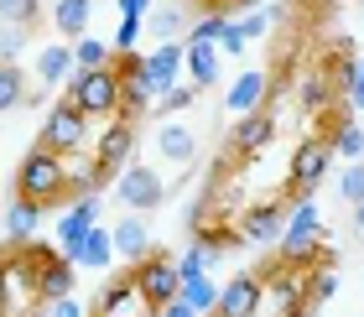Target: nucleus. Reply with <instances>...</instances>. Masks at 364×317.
<instances>
[{"label":"nucleus","mask_w":364,"mask_h":317,"mask_svg":"<svg viewBox=\"0 0 364 317\" xmlns=\"http://www.w3.org/2000/svg\"><path fill=\"white\" fill-rule=\"evenodd\" d=\"M16 193L37 198L42 208L73 203V198H68V156L47 151V146H31V151L21 156V166H16Z\"/></svg>","instance_id":"1"},{"label":"nucleus","mask_w":364,"mask_h":317,"mask_svg":"<svg viewBox=\"0 0 364 317\" xmlns=\"http://www.w3.org/2000/svg\"><path fill=\"white\" fill-rule=\"evenodd\" d=\"M68 99L78 109L89 114H105V120H114V114H120V68H78L73 78H68Z\"/></svg>","instance_id":"2"},{"label":"nucleus","mask_w":364,"mask_h":317,"mask_svg":"<svg viewBox=\"0 0 364 317\" xmlns=\"http://www.w3.org/2000/svg\"><path fill=\"white\" fill-rule=\"evenodd\" d=\"M37 146H47V151H58V156H78L89 146V114L78 109L73 99H58V104L47 109V120H42Z\"/></svg>","instance_id":"3"},{"label":"nucleus","mask_w":364,"mask_h":317,"mask_svg":"<svg viewBox=\"0 0 364 317\" xmlns=\"http://www.w3.org/2000/svg\"><path fill=\"white\" fill-rule=\"evenodd\" d=\"M323 240V213L312 198H296L287 213V229H281V260L287 265H312V249Z\"/></svg>","instance_id":"4"},{"label":"nucleus","mask_w":364,"mask_h":317,"mask_svg":"<svg viewBox=\"0 0 364 317\" xmlns=\"http://www.w3.org/2000/svg\"><path fill=\"white\" fill-rule=\"evenodd\" d=\"M130 276H136V286L146 296V307H167L172 296L182 291V271H177V260L172 255H161V249H146L141 260H130Z\"/></svg>","instance_id":"5"},{"label":"nucleus","mask_w":364,"mask_h":317,"mask_svg":"<svg viewBox=\"0 0 364 317\" xmlns=\"http://www.w3.org/2000/svg\"><path fill=\"white\" fill-rule=\"evenodd\" d=\"M328 161H333V146L318 141V136H307L302 146L291 151V172H287V193L291 198H312V188L328 177Z\"/></svg>","instance_id":"6"},{"label":"nucleus","mask_w":364,"mask_h":317,"mask_svg":"<svg viewBox=\"0 0 364 317\" xmlns=\"http://www.w3.org/2000/svg\"><path fill=\"white\" fill-rule=\"evenodd\" d=\"M114 198L130 208V213H151L167 203V182H161L151 166H120V177H114Z\"/></svg>","instance_id":"7"},{"label":"nucleus","mask_w":364,"mask_h":317,"mask_svg":"<svg viewBox=\"0 0 364 317\" xmlns=\"http://www.w3.org/2000/svg\"><path fill=\"white\" fill-rule=\"evenodd\" d=\"M94 317H141L146 312V296H141V286H136V276H109V286L94 296V307H89Z\"/></svg>","instance_id":"8"},{"label":"nucleus","mask_w":364,"mask_h":317,"mask_svg":"<svg viewBox=\"0 0 364 317\" xmlns=\"http://www.w3.org/2000/svg\"><path fill=\"white\" fill-rule=\"evenodd\" d=\"M260 302H266V281H260L255 271H245V276H235L229 286L219 291V317H260Z\"/></svg>","instance_id":"9"},{"label":"nucleus","mask_w":364,"mask_h":317,"mask_svg":"<svg viewBox=\"0 0 364 317\" xmlns=\"http://www.w3.org/2000/svg\"><path fill=\"white\" fill-rule=\"evenodd\" d=\"M99 208H105V198H99V193L73 198V208L58 219V249H63V255H73V249H78V240H84L89 229L99 224Z\"/></svg>","instance_id":"10"},{"label":"nucleus","mask_w":364,"mask_h":317,"mask_svg":"<svg viewBox=\"0 0 364 317\" xmlns=\"http://www.w3.org/2000/svg\"><path fill=\"white\" fill-rule=\"evenodd\" d=\"M271 136H276V120L266 109H250V114H240L235 136H229V151H235V156H260L271 146Z\"/></svg>","instance_id":"11"},{"label":"nucleus","mask_w":364,"mask_h":317,"mask_svg":"<svg viewBox=\"0 0 364 317\" xmlns=\"http://www.w3.org/2000/svg\"><path fill=\"white\" fill-rule=\"evenodd\" d=\"M130 151H136V120H120V114H114L109 130H105L99 146H94V161L109 166V172H120V166L130 161Z\"/></svg>","instance_id":"12"},{"label":"nucleus","mask_w":364,"mask_h":317,"mask_svg":"<svg viewBox=\"0 0 364 317\" xmlns=\"http://www.w3.org/2000/svg\"><path fill=\"white\" fill-rule=\"evenodd\" d=\"M68 291H73V255H58V245H53L37 265V302H58Z\"/></svg>","instance_id":"13"},{"label":"nucleus","mask_w":364,"mask_h":317,"mask_svg":"<svg viewBox=\"0 0 364 317\" xmlns=\"http://www.w3.org/2000/svg\"><path fill=\"white\" fill-rule=\"evenodd\" d=\"M281 229H287V203H281V198H276V203H255L240 219V235L250 240V245H276Z\"/></svg>","instance_id":"14"},{"label":"nucleus","mask_w":364,"mask_h":317,"mask_svg":"<svg viewBox=\"0 0 364 317\" xmlns=\"http://www.w3.org/2000/svg\"><path fill=\"white\" fill-rule=\"evenodd\" d=\"M266 89H271V78H266V73H260V68H245L235 83H229L224 104L235 109V114H250V109H260V104H266Z\"/></svg>","instance_id":"15"},{"label":"nucleus","mask_w":364,"mask_h":317,"mask_svg":"<svg viewBox=\"0 0 364 317\" xmlns=\"http://www.w3.org/2000/svg\"><path fill=\"white\" fill-rule=\"evenodd\" d=\"M177 68H182V42H161L156 53H146V83L156 94H167L177 83Z\"/></svg>","instance_id":"16"},{"label":"nucleus","mask_w":364,"mask_h":317,"mask_svg":"<svg viewBox=\"0 0 364 317\" xmlns=\"http://www.w3.org/2000/svg\"><path fill=\"white\" fill-rule=\"evenodd\" d=\"M182 63L198 89H213L219 83V42H182Z\"/></svg>","instance_id":"17"},{"label":"nucleus","mask_w":364,"mask_h":317,"mask_svg":"<svg viewBox=\"0 0 364 317\" xmlns=\"http://www.w3.org/2000/svg\"><path fill=\"white\" fill-rule=\"evenodd\" d=\"M109 260H114V235L94 224L89 235L78 240V249H73V265H89V271H109Z\"/></svg>","instance_id":"18"},{"label":"nucleus","mask_w":364,"mask_h":317,"mask_svg":"<svg viewBox=\"0 0 364 317\" xmlns=\"http://www.w3.org/2000/svg\"><path fill=\"white\" fill-rule=\"evenodd\" d=\"M78 73V63H73V47H47V53H37V78H42V89H58V83H68Z\"/></svg>","instance_id":"19"},{"label":"nucleus","mask_w":364,"mask_h":317,"mask_svg":"<svg viewBox=\"0 0 364 317\" xmlns=\"http://www.w3.org/2000/svg\"><path fill=\"white\" fill-rule=\"evenodd\" d=\"M114 255L120 260H141L146 249H151V235H146V224L136 219V213H130V219H114Z\"/></svg>","instance_id":"20"},{"label":"nucleus","mask_w":364,"mask_h":317,"mask_svg":"<svg viewBox=\"0 0 364 317\" xmlns=\"http://www.w3.org/2000/svg\"><path fill=\"white\" fill-rule=\"evenodd\" d=\"M37 224H42V203L16 193L11 208H6V235H11V240H31V235H37Z\"/></svg>","instance_id":"21"},{"label":"nucleus","mask_w":364,"mask_h":317,"mask_svg":"<svg viewBox=\"0 0 364 317\" xmlns=\"http://www.w3.org/2000/svg\"><path fill=\"white\" fill-rule=\"evenodd\" d=\"M89 11H94V0H58V11H53V21H58V37H84L89 31Z\"/></svg>","instance_id":"22"},{"label":"nucleus","mask_w":364,"mask_h":317,"mask_svg":"<svg viewBox=\"0 0 364 317\" xmlns=\"http://www.w3.org/2000/svg\"><path fill=\"white\" fill-rule=\"evenodd\" d=\"M156 151L167 156V161H193V130L177 125V120H167V125L156 130Z\"/></svg>","instance_id":"23"},{"label":"nucleus","mask_w":364,"mask_h":317,"mask_svg":"<svg viewBox=\"0 0 364 317\" xmlns=\"http://www.w3.org/2000/svg\"><path fill=\"white\" fill-rule=\"evenodd\" d=\"M328 146H333V156H343V161H364V130L354 125V114L333 125V141Z\"/></svg>","instance_id":"24"},{"label":"nucleus","mask_w":364,"mask_h":317,"mask_svg":"<svg viewBox=\"0 0 364 317\" xmlns=\"http://www.w3.org/2000/svg\"><path fill=\"white\" fill-rule=\"evenodd\" d=\"M73 63H78V68H109L114 53H109V42H99V37L84 31V37L73 42Z\"/></svg>","instance_id":"25"},{"label":"nucleus","mask_w":364,"mask_h":317,"mask_svg":"<svg viewBox=\"0 0 364 317\" xmlns=\"http://www.w3.org/2000/svg\"><path fill=\"white\" fill-rule=\"evenodd\" d=\"M26 104V73L16 63H0V109H16Z\"/></svg>","instance_id":"26"},{"label":"nucleus","mask_w":364,"mask_h":317,"mask_svg":"<svg viewBox=\"0 0 364 317\" xmlns=\"http://www.w3.org/2000/svg\"><path fill=\"white\" fill-rule=\"evenodd\" d=\"M182 302H188V307H198V312H213V307H219V286H213V281L208 276H193V281H182Z\"/></svg>","instance_id":"27"},{"label":"nucleus","mask_w":364,"mask_h":317,"mask_svg":"<svg viewBox=\"0 0 364 317\" xmlns=\"http://www.w3.org/2000/svg\"><path fill=\"white\" fill-rule=\"evenodd\" d=\"M333 291H338V271H333V265H307V302L318 307Z\"/></svg>","instance_id":"28"},{"label":"nucleus","mask_w":364,"mask_h":317,"mask_svg":"<svg viewBox=\"0 0 364 317\" xmlns=\"http://www.w3.org/2000/svg\"><path fill=\"white\" fill-rule=\"evenodd\" d=\"M296 94H302V109L318 114V109H328V99H333V83H328V73H307Z\"/></svg>","instance_id":"29"},{"label":"nucleus","mask_w":364,"mask_h":317,"mask_svg":"<svg viewBox=\"0 0 364 317\" xmlns=\"http://www.w3.org/2000/svg\"><path fill=\"white\" fill-rule=\"evenodd\" d=\"M0 21H11V26H37V21H42V0H0Z\"/></svg>","instance_id":"30"},{"label":"nucleus","mask_w":364,"mask_h":317,"mask_svg":"<svg viewBox=\"0 0 364 317\" xmlns=\"http://www.w3.org/2000/svg\"><path fill=\"white\" fill-rule=\"evenodd\" d=\"M146 26H151V37H161V42H177V31L188 26V16H182V11H156V6H151Z\"/></svg>","instance_id":"31"},{"label":"nucleus","mask_w":364,"mask_h":317,"mask_svg":"<svg viewBox=\"0 0 364 317\" xmlns=\"http://www.w3.org/2000/svg\"><path fill=\"white\" fill-rule=\"evenodd\" d=\"M26 37H31V26H11V21H0V63H16L26 53Z\"/></svg>","instance_id":"32"},{"label":"nucleus","mask_w":364,"mask_h":317,"mask_svg":"<svg viewBox=\"0 0 364 317\" xmlns=\"http://www.w3.org/2000/svg\"><path fill=\"white\" fill-rule=\"evenodd\" d=\"M208 265H213V249L193 240V249L177 260V271H182V281H193V276H208Z\"/></svg>","instance_id":"33"},{"label":"nucleus","mask_w":364,"mask_h":317,"mask_svg":"<svg viewBox=\"0 0 364 317\" xmlns=\"http://www.w3.org/2000/svg\"><path fill=\"white\" fill-rule=\"evenodd\" d=\"M338 193H343V203H364V161H349V172L338 177Z\"/></svg>","instance_id":"34"},{"label":"nucleus","mask_w":364,"mask_h":317,"mask_svg":"<svg viewBox=\"0 0 364 317\" xmlns=\"http://www.w3.org/2000/svg\"><path fill=\"white\" fill-rule=\"evenodd\" d=\"M224 21H229V11H213V16H203V21H193L188 26V42H219Z\"/></svg>","instance_id":"35"},{"label":"nucleus","mask_w":364,"mask_h":317,"mask_svg":"<svg viewBox=\"0 0 364 317\" xmlns=\"http://www.w3.org/2000/svg\"><path fill=\"white\" fill-rule=\"evenodd\" d=\"M245 47H250V37H245V31H240V21L229 16V21H224V31H219V53H224V58H245Z\"/></svg>","instance_id":"36"},{"label":"nucleus","mask_w":364,"mask_h":317,"mask_svg":"<svg viewBox=\"0 0 364 317\" xmlns=\"http://www.w3.org/2000/svg\"><path fill=\"white\" fill-rule=\"evenodd\" d=\"M193 99H198V83H172V89L161 94V109H167V114H177V109H188Z\"/></svg>","instance_id":"37"},{"label":"nucleus","mask_w":364,"mask_h":317,"mask_svg":"<svg viewBox=\"0 0 364 317\" xmlns=\"http://www.w3.org/2000/svg\"><path fill=\"white\" fill-rule=\"evenodd\" d=\"M136 37H141V21H136V16H120V31H114V53H130V47H136Z\"/></svg>","instance_id":"38"},{"label":"nucleus","mask_w":364,"mask_h":317,"mask_svg":"<svg viewBox=\"0 0 364 317\" xmlns=\"http://www.w3.org/2000/svg\"><path fill=\"white\" fill-rule=\"evenodd\" d=\"M47 312H53V317H89V307L84 302H78V296L68 291V296H58V302H42Z\"/></svg>","instance_id":"39"},{"label":"nucleus","mask_w":364,"mask_h":317,"mask_svg":"<svg viewBox=\"0 0 364 317\" xmlns=\"http://www.w3.org/2000/svg\"><path fill=\"white\" fill-rule=\"evenodd\" d=\"M266 26H271V16H266V11H255V16H240V31H245V37H266Z\"/></svg>","instance_id":"40"},{"label":"nucleus","mask_w":364,"mask_h":317,"mask_svg":"<svg viewBox=\"0 0 364 317\" xmlns=\"http://www.w3.org/2000/svg\"><path fill=\"white\" fill-rule=\"evenodd\" d=\"M156 317H203V312H198V307H188L182 296H172L167 307H156Z\"/></svg>","instance_id":"41"},{"label":"nucleus","mask_w":364,"mask_h":317,"mask_svg":"<svg viewBox=\"0 0 364 317\" xmlns=\"http://www.w3.org/2000/svg\"><path fill=\"white\" fill-rule=\"evenodd\" d=\"M120 16H136V21H146V16H151V0H120Z\"/></svg>","instance_id":"42"},{"label":"nucleus","mask_w":364,"mask_h":317,"mask_svg":"<svg viewBox=\"0 0 364 317\" xmlns=\"http://www.w3.org/2000/svg\"><path fill=\"white\" fill-rule=\"evenodd\" d=\"M349 109H364V63H359V73L349 83Z\"/></svg>","instance_id":"43"},{"label":"nucleus","mask_w":364,"mask_h":317,"mask_svg":"<svg viewBox=\"0 0 364 317\" xmlns=\"http://www.w3.org/2000/svg\"><path fill=\"white\" fill-rule=\"evenodd\" d=\"M0 317H16V307H11V291H6V281H0Z\"/></svg>","instance_id":"44"},{"label":"nucleus","mask_w":364,"mask_h":317,"mask_svg":"<svg viewBox=\"0 0 364 317\" xmlns=\"http://www.w3.org/2000/svg\"><path fill=\"white\" fill-rule=\"evenodd\" d=\"M198 6H208V11H229V6H240V0H198Z\"/></svg>","instance_id":"45"},{"label":"nucleus","mask_w":364,"mask_h":317,"mask_svg":"<svg viewBox=\"0 0 364 317\" xmlns=\"http://www.w3.org/2000/svg\"><path fill=\"white\" fill-rule=\"evenodd\" d=\"M354 229H359V240H364V203H354Z\"/></svg>","instance_id":"46"},{"label":"nucleus","mask_w":364,"mask_h":317,"mask_svg":"<svg viewBox=\"0 0 364 317\" xmlns=\"http://www.w3.org/2000/svg\"><path fill=\"white\" fill-rule=\"evenodd\" d=\"M21 317H53V312H47V307H26Z\"/></svg>","instance_id":"47"},{"label":"nucleus","mask_w":364,"mask_h":317,"mask_svg":"<svg viewBox=\"0 0 364 317\" xmlns=\"http://www.w3.org/2000/svg\"><path fill=\"white\" fill-rule=\"evenodd\" d=\"M141 317H156V312H151V307H146V312H141Z\"/></svg>","instance_id":"48"},{"label":"nucleus","mask_w":364,"mask_h":317,"mask_svg":"<svg viewBox=\"0 0 364 317\" xmlns=\"http://www.w3.org/2000/svg\"><path fill=\"white\" fill-rule=\"evenodd\" d=\"M213 317H219V312H213Z\"/></svg>","instance_id":"49"},{"label":"nucleus","mask_w":364,"mask_h":317,"mask_svg":"<svg viewBox=\"0 0 364 317\" xmlns=\"http://www.w3.org/2000/svg\"><path fill=\"white\" fill-rule=\"evenodd\" d=\"M89 317H94V312H89Z\"/></svg>","instance_id":"50"}]
</instances>
